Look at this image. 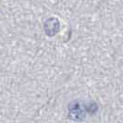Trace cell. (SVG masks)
I'll return each mask as SVG.
<instances>
[{
  "label": "cell",
  "mask_w": 123,
  "mask_h": 123,
  "mask_svg": "<svg viewBox=\"0 0 123 123\" xmlns=\"http://www.w3.org/2000/svg\"><path fill=\"white\" fill-rule=\"evenodd\" d=\"M68 117L75 121H82L85 118L84 105H81L79 101H73L68 105Z\"/></svg>",
  "instance_id": "cell-1"
},
{
  "label": "cell",
  "mask_w": 123,
  "mask_h": 123,
  "mask_svg": "<svg viewBox=\"0 0 123 123\" xmlns=\"http://www.w3.org/2000/svg\"><path fill=\"white\" fill-rule=\"evenodd\" d=\"M59 20L56 18H49L44 21L43 24V30L44 32L48 35L52 37L55 34H56L59 31Z\"/></svg>",
  "instance_id": "cell-2"
},
{
  "label": "cell",
  "mask_w": 123,
  "mask_h": 123,
  "mask_svg": "<svg viewBox=\"0 0 123 123\" xmlns=\"http://www.w3.org/2000/svg\"><path fill=\"white\" fill-rule=\"evenodd\" d=\"M84 109H85V111H87L88 113L93 114V113H95V112L97 111L98 105H96L94 102H89L88 104L84 105Z\"/></svg>",
  "instance_id": "cell-3"
}]
</instances>
